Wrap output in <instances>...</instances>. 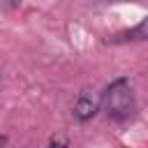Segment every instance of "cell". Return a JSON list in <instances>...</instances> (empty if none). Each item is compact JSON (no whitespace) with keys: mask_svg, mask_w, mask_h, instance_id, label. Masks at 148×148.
Wrapping results in <instances>:
<instances>
[{"mask_svg":"<svg viewBox=\"0 0 148 148\" xmlns=\"http://www.w3.org/2000/svg\"><path fill=\"white\" fill-rule=\"evenodd\" d=\"M113 42H116V44H123V42H148V14H146L134 28H130V30H125V32H118V35L113 37Z\"/></svg>","mask_w":148,"mask_h":148,"instance_id":"obj_3","label":"cell"},{"mask_svg":"<svg viewBox=\"0 0 148 148\" xmlns=\"http://www.w3.org/2000/svg\"><path fill=\"white\" fill-rule=\"evenodd\" d=\"M99 111H102V95H97L90 88H83L72 104V118L76 123H90Z\"/></svg>","mask_w":148,"mask_h":148,"instance_id":"obj_2","label":"cell"},{"mask_svg":"<svg viewBox=\"0 0 148 148\" xmlns=\"http://www.w3.org/2000/svg\"><path fill=\"white\" fill-rule=\"evenodd\" d=\"M21 5V0H0V12H12Z\"/></svg>","mask_w":148,"mask_h":148,"instance_id":"obj_4","label":"cell"},{"mask_svg":"<svg viewBox=\"0 0 148 148\" xmlns=\"http://www.w3.org/2000/svg\"><path fill=\"white\" fill-rule=\"evenodd\" d=\"M7 143H9V136L7 134H0V148H7Z\"/></svg>","mask_w":148,"mask_h":148,"instance_id":"obj_6","label":"cell"},{"mask_svg":"<svg viewBox=\"0 0 148 148\" xmlns=\"http://www.w3.org/2000/svg\"><path fill=\"white\" fill-rule=\"evenodd\" d=\"M102 109L113 123H127L136 113V95L127 76L113 79L102 92Z\"/></svg>","mask_w":148,"mask_h":148,"instance_id":"obj_1","label":"cell"},{"mask_svg":"<svg viewBox=\"0 0 148 148\" xmlns=\"http://www.w3.org/2000/svg\"><path fill=\"white\" fill-rule=\"evenodd\" d=\"M46 148H69V143H67L65 139H51Z\"/></svg>","mask_w":148,"mask_h":148,"instance_id":"obj_5","label":"cell"}]
</instances>
